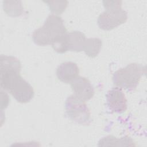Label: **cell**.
I'll return each mask as SVG.
<instances>
[{
	"label": "cell",
	"instance_id": "obj_1",
	"mask_svg": "<svg viewBox=\"0 0 147 147\" xmlns=\"http://www.w3.org/2000/svg\"><path fill=\"white\" fill-rule=\"evenodd\" d=\"M21 63L15 57L2 55L0 57L1 87L18 102H29L34 96L31 85L20 75Z\"/></svg>",
	"mask_w": 147,
	"mask_h": 147
},
{
	"label": "cell",
	"instance_id": "obj_2",
	"mask_svg": "<svg viewBox=\"0 0 147 147\" xmlns=\"http://www.w3.org/2000/svg\"><path fill=\"white\" fill-rule=\"evenodd\" d=\"M67 33L62 18L57 15L51 14L47 18L41 27L33 32L32 38L37 45L45 46L52 45L56 38Z\"/></svg>",
	"mask_w": 147,
	"mask_h": 147
},
{
	"label": "cell",
	"instance_id": "obj_3",
	"mask_svg": "<svg viewBox=\"0 0 147 147\" xmlns=\"http://www.w3.org/2000/svg\"><path fill=\"white\" fill-rule=\"evenodd\" d=\"M146 74V68L137 63H131L115 71L113 76L114 84L121 88L135 89L141 76Z\"/></svg>",
	"mask_w": 147,
	"mask_h": 147
},
{
	"label": "cell",
	"instance_id": "obj_4",
	"mask_svg": "<svg viewBox=\"0 0 147 147\" xmlns=\"http://www.w3.org/2000/svg\"><path fill=\"white\" fill-rule=\"evenodd\" d=\"M66 113L69 118L75 122L84 125L91 122V113L85 102L80 100L72 95L65 101Z\"/></svg>",
	"mask_w": 147,
	"mask_h": 147
},
{
	"label": "cell",
	"instance_id": "obj_5",
	"mask_svg": "<svg viewBox=\"0 0 147 147\" xmlns=\"http://www.w3.org/2000/svg\"><path fill=\"white\" fill-rule=\"evenodd\" d=\"M127 19V13L121 7L110 8L99 15L98 25L101 29L109 30L123 24Z\"/></svg>",
	"mask_w": 147,
	"mask_h": 147
},
{
	"label": "cell",
	"instance_id": "obj_6",
	"mask_svg": "<svg viewBox=\"0 0 147 147\" xmlns=\"http://www.w3.org/2000/svg\"><path fill=\"white\" fill-rule=\"evenodd\" d=\"M70 84L74 92L72 95L80 100L86 102L94 95L93 86L86 78L79 76Z\"/></svg>",
	"mask_w": 147,
	"mask_h": 147
},
{
	"label": "cell",
	"instance_id": "obj_7",
	"mask_svg": "<svg viewBox=\"0 0 147 147\" xmlns=\"http://www.w3.org/2000/svg\"><path fill=\"white\" fill-rule=\"evenodd\" d=\"M107 105L111 111L123 113L127 109V99L121 88L114 87L106 94Z\"/></svg>",
	"mask_w": 147,
	"mask_h": 147
},
{
	"label": "cell",
	"instance_id": "obj_8",
	"mask_svg": "<svg viewBox=\"0 0 147 147\" xmlns=\"http://www.w3.org/2000/svg\"><path fill=\"white\" fill-rule=\"evenodd\" d=\"M79 69L77 64L72 61L61 63L56 69L57 78L63 83H71L79 76Z\"/></svg>",
	"mask_w": 147,
	"mask_h": 147
},
{
	"label": "cell",
	"instance_id": "obj_9",
	"mask_svg": "<svg viewBox=\"0 0 147 147\" xmlns=\"http://www.w3.org/2000/svg\"><path fill=\"white\" fill-rule=\"evenodd\" d=\"M85 35L80 31H72L67 34V44L68 51L80 52L84 49L86 40Z\"/></svg>",
	"mask_w": 147,
	"mask_h": 147
},
{
	"label": "cell",
	"instance_id": "obj_10",
	"mask_svg": "<svg viewBox=\"0 0 147 147\" xmlns=\"http://www.w3.org/2000/svg\"><path fill=\"white\" fill-rule=\"evenodd\" d=\"M102 41L98 38H86L84 49L85 53L90 57H96L102 47Z\"/></svg>",
	"mask_w": 147,
	"mask_h": 147
}]
</instances>
